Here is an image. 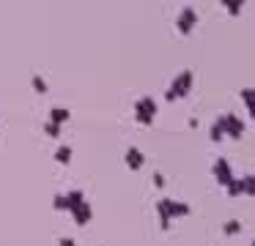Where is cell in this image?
Wrapping results in <instances>:
<instances>
[{
  "label": "cell",
  "instance_id": "obj_10",
  "mask_svg": "<svg viewBox=\"0 0 255 246\" xmlns=\"http://www.w3.org/2000/svg\"><path fill=\"white\" fill-rule=\"evenodd\" d=\"M69 118H72V112H69L66 107H52L50 115H47V120H50V123H55V126H63Z\"/></svg>",
  "mask_w": 255,
  "mask_h": 246
},
{
  "label": "cell",
  "instance_id": "obj_1",
  "mask_svg": "<svg viewBox=\"0 0 255 246\" xmlns=\"http://www.w3.org/2000/svg\"><path fill=\"white\" fill-rule=\"evenodd\" d=\"M156 216H159V227L162 230H170L173 219H184L192 213V208L187 205L184 200H173V197H159L156 200Z\"/></svg>",
  "mask_w": 255,
  "mask_h": 246
},
{
  "label": "cell",
  "instance_id": "obj_3",
  "mask_svg": "<svg viewBox=\"0 0 255 246\" xmlns=\"http://www.w3.org/2000/svg\"><path fill=\"white\" fill-rule=\"evenodd\" d=\"M192 82H195L192 71H181V74H176V77H173V82H170V87H167V93H165V98H167V101L184 98L189 90H192Z\"/></svg>",
  "mask_w": 255,
  "mask_h": 246
},
{
  "label": "cell",
  "instance_id": "obj_8",
  "mask_svg": "<svg viewBox=\"0 0 255 246\" xmlns=\"http://www.w3.org/2000/svg\"><path fill=\"white\" fill-rule=\"evenodd\" d=\"M72 219H74V224H77V227H85V224L94 219V208H91V202L85 200L83 205L74 208V211H72Z\"/></svg>",
  "mask_w": 255,
  "mask_h": 246
},
{
  "label": "cell",
  "instance_id": "obj_17",
  "mask_svg": "<svg viewBox=\"0 0 255 246\" xmlns=\"http://www.w3.org/2000/svg\"><path fill=\"white\" fill-rule=\"evenodd\" d=\"M225 191H228V197H242V178H233L225 186Z\"/></svg>",
  "mask_w": 255,
  "mask_h": 246
},
{
  "label": "cell",
  "instance_id": "obj_19",
  "mask_svg": "<svg viewBox=\"0 0 255 246\" xmlns=\"http://www.w3.org/2000/svg\"><path fill=\"white\" fill-rule=\"evenodd\" d=\"M61 129H63V126H55V123H50V120H44V134L52 137V140H58V137H61Z\"/></svg>",
  "mask_w": 255,
  "mask_h": 246
},
{
  "label": "cell",
  "instance_id": "obj_13",
  "mask_svg": "<svg viewBox=\"0 0 255 246\" xmlns=\"http://www.w3.org/2000/svg\"><path fill=\"white\" fill-rule=\"evenodd\" d=\"M55 162H58V164H69V162H72V145H58Z\"/></svg>",
  "mask_w": 255,
  "mask_h": 246
},
{
  "label": "cell",
  "instance_id": "obj_9",
  "mask_svg": "<svg viewBox=\"0 0 255 246\" xmlns=\"http://www.w3.org/2000/svg\"><path fill=\"white\" fill-rule=\"evenodd\" d=\"M63 197H66V211L69 213H72L77 205H83V202H85V191L83 189H72V191H66Z\"/></svg>",
  "mask_w": 255,
  "mask_h": 246
},
{
  "label": "cell",
  "instance_id": "obj_5",
  "mask_svg": "<svg viewBox=\"0 0 255 246\" xmlns=\"http://www.w3.org/2000/svg\"><path fill=\"white\" fill-rule=\"evenodd\" d=\"M195 25H198V11H195L192 5H184L176 14V30L181 33V36H189V33L195 30Z\"/></svg>",
  "mask_w": 255,
  "mask_h": 246
},
{
  "label": "cell",
  "instance_id": "obj_11",
  "mask_svg": "<svg viewBox=\"0 0 255 246\" xmlns=\"http://www.w3.org/2000/svg\"><path fill=\"white\" fill-rule=\"evenodd\" d=\"M209 140H211V142L225 140V131H222V115H217L214 123H211V129H209Z\"/></svg>",
  "mask_w": 255,
  "mask_h": 246
},
{
  "label": "cell",
  "instance_id": "obj_12",
  "mask_svg": "<svg viewBox=\"0 0 255 246\" xmlns=\"http://www.w3.org/2000/svg\"><path fill=\"white\" fill-rule=\"evenodd\" d=\"M242 194H247V197L255 194V175L253 172L242 175Z\"/></svg>",
  "mask_w": 255,
  "mask_h": 246
},
{
  "label": "cell",
  "instance_id": "obj_2",
  "mask_svg": "<svg viewBox=\"0 0 255 246\" xmlns=\"http://www.w3.org/2000/svg\"><path fill=\"white\" fill-rule=\"evenodd\" d=\"M156 112H159V104H156L154 96H140L137 101L132 104V115L140 126H151L156 118Z\"/></svg>",
  "mask_w": 255,
  "mask_h": 246
},
{
  "label": "cell",
  "instance_id": "obj_22",
  "mask_svg": "<svg viewBox=\"0 0 255 246\" xmlns=\"http://www.w3.org/2000/svg\"><path fill=\"white\" fill-rule=\"evenodd\" d=\"M154 186H159V189L165 186V175L162 172H154Z\"/></svg>",
  "mask_w": 255,
  "mask_h": 246
},
{
  "label": "cell",
  "instance_id": "obj_14",
  "mask_svg": "<svg viewBox=\"0 0 255 246\" xmlns=\"http://www.w3.org/2000/svg\"><path fill=\"white\" fill-rule=\"evenodd\" d=\"M222 5H225V11H228V14H231V16H239V14H242V0H222Z\"/></svg>",
  "mask_w": 255,
  "mask_h": 246
},
{
  "label": "cell",
  "instance_id": "obj_20",
  "mask_svg": "<svg viewBox=\"0 0 255 246\" xmlns=\"http://www.w3.org/2000/svg\"><path fill=\"white\" fill-rule=\"evenodd\" d=\"M52 208H55V211H66V197H63V191H58V194L52 197Z\"/></svg>",
  "mask_w": 255,
  "mask_h": 246
},
{
  "label": "cell",
  "instance_id": "obj_4",
  "mask_svg": "<svg viewBox=\"0 0 255 246\" xmlns=\"http://www.w3.org/2000/svg\"><path fill=\"white\" fill-rule=\"evenodd\" d=\"M222 131H225V137H231V140H242V137L247 134V123H244L236 112H222Z\"/></svg>",
  "mask_w": 255,
  "mask_h": 246
},
{
  "label": "cell",
  "instance_id": "obj_7",
  "mask_svg": "<svg viewBox=\"0 0 255 246\" xmlns=\"http://www.w3.org/2000/svg\"><path fill=\"white\" fill-rule=\"evenodd\" d=\"M124 162H127V167L129 169H134V172H137V169H143V164H145V156H143V151H140V148H127V153H124Z\"/></svg>",
  "mask_w": 255,
  "mask_h": 246
},
{
  "label": "cell",
  "instance_id": "obj_6",
  "mask_svg": "<svg viewBox=\"0 0 255 246\" xmlns=\"http://www.w3.org/2000/svg\"><path fill=\"white\" fill-rule=\"evenodd\" d=\"M211 172H214V180L217 183L222 186V189H225L228 183H231L233 178H236V175H233V169H231V162H228V159H214V164H211Z\"/></svg>",
  "mask_w": 255,
  "mask_h": 246
},
{
  "label": "cell",
  "instance_id": "obj_15",
  "mask_svg": "<svg viewBox=\"0 0 255 246\" xmlns=\"http://www.w3.org/2000/svg\"><path fill=\"white\" fill-rule=\"evenodd\" d=\"M30 85H33V90L41 93V96L47 93V80H44L41 74H33V77H30Z\"/></svg>",
  "mask_w": 255,
  "mask_h": 246
},
{
  "label": "cell",
  "instance_id": "obj_16",
  "mask_svg": "<svg viewBox=\"0 0 255 246\" xmlns=\"http://www.w3.org/2000/svg\"><path fill=\"white\" fill-rule=\"evenodd\" d=\"M222 233H225V235L242 233V222H239V219H231V222H225V224H222Z\"/></svg>",
  "mask_w": 255,
  "mask_h": 246
},
{
  "label": "cell",
  "instance_id": "obj_21",
  "mask_svg": "<svg viewBox=\"0 0 255 246\" xmlns=\"http://www.w3.org/2000/svg\"><path fill=\"white\" fill-rule=\"evenodd\" d=\"M58 246H77V244H74V238H69V235H63V238H58Z\"/></svg>",
  "mask_w": 255,
  "mask_h": 246
},
{
  "label": "cell",
  "instance_id": "obj_18",
  "mask_svg": "<svg viewBox=\"0 0 255 246\" xmlns=\"http://www.w3.org/2000/svg\"><path fill=\"white\" fill-rule=\"evenodd\" d=\"M242 101H244V109H247L250 115H253V87H242Z\"/></svg>",
  "mask_w": 255,
  "mask_h": 246
}]
</instances>
